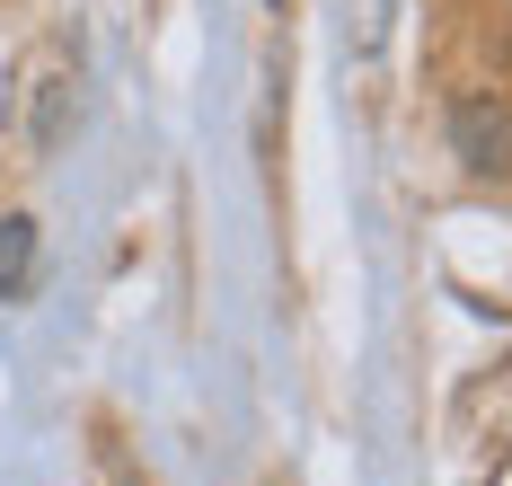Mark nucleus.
<instances>
[{"label": "nucleus", "mask_w": 512, "mask_h": 486, "mask_svg": "<svg viewBox=\"0 0 512 486\" xmlns=\"http://www.w3.org/2000/svg\"><path fill=\"white\" fill-rule=\"evenodd\" d=\"M451 133H460L468 168H504L512 160V124H504V115H486V107H451Z\"/></svg>", "instance_id": "f03ea898"}, {"label": "nucleus", "mask_w": 512, "mask_h": 486, "mask_svg": "<svg viewBox=\"0 0 512 486\" xmlns=\"http://www.w3.org/2000/svg\"><path fill=\"white\" fill-rule=\"evenodd\" d=\"M18 133H27V151H53L62 133H71V54H27L18 71Z\"/></svg>", "instance_id": "f257e3e1"}, {"label": "nucleus", "mask_w": 512, "mask_h": 486, "mask_svg": "<svg viewBox=\"0 0 512 486\" xmlns=\"http://www.w3.org/2000/svg\"><path fill=\"white\" fill-rule=\"evenodd\" d=\"M27 283H36V221L9 213L0 221V301H27Z\"/></svg>", "instance_id": "7ed1b4c3"}]
</instances>
